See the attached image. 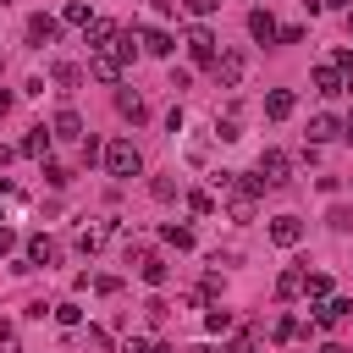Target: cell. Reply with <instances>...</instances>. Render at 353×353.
<instances>
[{"mask_svg":"<svg viewBox=\"0 0 353 353\" xmlns=\"http://www.w3.org/2000/svg\"><path fill=\"white\" fill-rule=\"evenodd\" d=\"M342 138H353V116H347V121H342Z\"/></svg>","mask_w":353,"mask_h":353,"instance_id":"cell-48","label":"cell"},{"mask_svg":"<svg viewBox=\"0 0 353 353\" xmlns=\"http://www.w3.org/2000/svg\"><path fill=\"white\" fill-rule=\"evenodd\" d=\"M88 347H94V353H110V336H105L99 325H88Z\"/></svg>","mask_w":353,"mask_h":353,"instance_id":"cell-36","label":"cell"},{"mask_svg":"<svg viewBox=\"0 0 353 353\" xmlns=\"http://www.w3.org/2000/svg\"><path fill=\"white\" fill-rule=\"evenodd\" d=\"M149 353H176V347L171 342H149Z\"/></svg>","mask_w":353,"mask_h":353,"instance_id":"cell-44","label":"cell"},{"mask_svg":"<svg viewBox=\"0 0 353 353\" xmlns=\"http://www.w3.org/2000/svg\"><path fill=\"white\" fill-rule=\"evenodd\" d=\"M99 160H105V171H110V176H121V182L143 171V154H138V143H132V138H110Z\"/></svg>","mask_w":353,"mask_h":353,"instance_id":"cell-3","label":"cell"},{"mask_svg":"<svg viewBox=\"0 0 353 353\" xmlns=\"http://www.w3.org/2000/svg\"><path fill=\"white\" fill-rule=\"evenodd\" d=\"M204 325H210V331H232V314H226V309H210Z\"/></svg>","mask_w":353,"mask_h":353,"instance_id":"cell-34","label":"cell"},{"mask_svg":"<svg viewBox=\"0 0 353 353\" xmlns=\"http://www.w3.org/2000/svg\"><path fill=\"white\" fill-rule=\"evenodd\" d=\"M138 276H143L149 287H165V276H171V265H165L160 254H143V259H138Z\"/></svg>","mask_w":353,"mask_h":353,"instance_id":"cell-19","label":"cell"},{"mask_svg":"<svg viewBox=\"0 0 353 353\" xmlns=\"http://www.w3.org/2000/svg\"><path fill=\"white\" fill-rule=\"evenodd\" d=\"M298 292H303V270H298V265H287V270L276 276V298H298Z\"/></svg>","mask_w":353,"mask_h":353,"instance_id":"cell-21","label":"cell"},{"mask_svg":"<svg viewBox=\"0 0 353 353\" xmlns=\"http://www.w3.org/2000/svg\"><path fill=\"white\" fill-rule=\"evenodd\" d=\"M0 353H22V347H17V342H11V336H0Z\"/></svg>","mask_w":353,"mask_h":353,"instance_id":"cell-43","label":"cell"},{"mask_svg":"<svg viewBox=\"0 0 353 353\" xmlns=\"http://www.w3.org/2000/svg\"><path fill=\"white\" fill-rule=\"evenodd\" d=\"M287 182H292V160H287L281 149H265L259 165H254V188H259V193H265V188L276 193V188H287Z\"/></svg>","mask_w":353,"mask_h":353,"instance_id":"cell-4","label":"cell"},{"mask_svg":"<svg viewBox=\"0 0 353 353\" xmlns=\"http://www.w3.org/2000/svg\"><path fill=\"white\" fill-rule=\"evenodd\" d=\"M320 353H347V347H336V342H325V347H320Z\"/></svg>","mask_w":353,"mask_h":353,"instance_id":"cell-47","label":"cell"},{"mask_svg":"<svg viewBox=\"0 0 353 353\" xmlns=\"http://www.w3.org/2000/svg\"><path fill=\"white\" fill-rule=\"evenodd\" d=\"M121 353H149V342H143V336H132V342H121Z\"/></svg>","mask_w":353,"mask_h":353,"instance_id":"cell-39","label":"cell"},{"mask_svg":"<svg viewBox=\"0 0 353 353\" xmlns=\"http://www.w3.org/2000/svg\"><path fill=\"white\" fill-rule=\"evenodd\" d=\"M11 160H17V149H6V143H0V165H11Z\"/></svg>","mask_w":353,"mask_h":353,"instance_id":"cell-42","label":"cell"},{"mask_svg":"<svg viewBox=\"0 0 353 353\" xmlns=\"http://www.w3.org/2000/svg\"><path fill=\"white\" fill-rule=\"evenodd\" d=\"M50 132H55V138H66V143H77V138H83V116H77V110L66 105V110H55V121H50Z\"/></svg>","mask_w":353,"mask_h":353,"instance_id":"cell-14","label":"cell"},{"mask_svg":"<svg viewBox=\"0 0 353 353\" xmlns=\"http://www.w3.org/2000/svg\"><path fill=\"white\" fill-rule=\"evenodd\" d=\"M243 72H248L243 50H215V61H210V77H215L221 88H237V83H243Z\"/></svg>","mask_w":353,"mask_h":353,"instance_id":"cell-5","label":"cell"},{"mask_svg":"<svg viewBox=\"0 0 353 353\" xmlns=\"http://www.w3.org/2000/svg\"><path fill=\"white\" fill-rule=\"evenodd\" d=\"M232 353H259V342H254V336H243V342H237Z\"/></svg>","mask_w":353,"mask_h":353,"instance_id":"cell-40","label":"cell"},{"mask_svg":"<svg viewBox=\"0 0 353 353\" xmlns=\"http://www.w3.org/2000/svg\"><path fill=\"white\" fill-rule=\"evenodd\" d=\"M77 83H83V66L61 61V66H55V88H77Z\"/></svg>","mask_w":353,"mask_h":353,"instance_id":"cell-25","label":"cell"},{"mask_svg":"<svg viewBox=\"0 0 353 353\" xmlns=\"http://www.w3.org/2000/svg\"><path fill=\"white\" fill-rule=\"evenodd\" d=\"M320 6H331V11H353V0H320Z\"/></svg>","mask_w":353,"mask_h":353,"instance_id":"cell-41","label":"cell"},{"mask_svg":"<svg viewBox=\"0 0 353 353\" xmlns=\"http://www.w3.org/2000/svg\"><path fill=\"white\" fill-rule=\"evenodd\" d=\"M347 33H353V11H347Z\"/></svg>","mask_w":353,"mask_h":353,"instance_id":"cell-49","label":"cell"},{"mask_svg":"<svg viewBox=\"0 0 353 353\" xmlns=\"http://www.w3.org/2000/svg\"><path fill=\"white\" fill-rule=\"evenodd\" d=\"M188 210H193V215H215V193L193 188V193H188Z\"/></svg>","mask_w":353,"mask_h":353,"instance_id":"cell-26","label":"cell"},{"mask_svg":"<svg viewBox=\"0 0 353 353\" xmlns=\"http://www.w3.org/2000/svg\"><path fill=\"white\" fill-rule=\"evenodd\" d=\"M309 83H314V94H325V99H331V94H342V72H336L331 61H325V66H314V72H309Z\"/></svg>","mask_w":353,"mask_h":353,"instance_id":"cell-17","label":"cell"},{"mask_svg":"<svg viewBox=\"0 0 353 353\" xmlns=\"http://www.w3.org/2000/svg\"><path fill=\"white\" fill-rule=\"evenodd\" d=\"M50 143H55V132H50V127H28V138L17 143V154H28V160H44V154H50Z\"/></svg>","mask_w":353,"mask_h":353,"instance_id":"cell-12","label":"cell"},{"mask_svg":"<svg viewBox=\"0 0 353 353\" xmlns=\"http://www.w3.org/2000/svg\"><path fill=\"white\" fill-rule=\"evenodd\" d=\"M248 33H254L259 44H276V33H281V28H276V17H270L265 6H254V11H248Z\"/></svg>","mask_w":353,"mask_h":353,"instance_id":"cell-13","label":"cell"},{"mask_svg":"<svg viewBox=\"0 0 353 353\" xmlns=\"http://www.w3.org/2000/svg\"><path fill=\"white\" fill-rule=\"evenodd\" d=\"M270 243H276V248H298V243H303V221H298V215H276V221H270Z\"/></svg>","mask_w":353,"mask_h":353,"instance_id":"cell-8","label":"cell"},{"mask_svg":"<svg viewBox=\"0 0 353 353\" xmlns=\"http://www.w3.org/2000/svg\"><path fill=\"white\" fill-rule=\"evenodd\" d=\"M182 6H188V17H210L221 0H182Z\"/></svg>","mask_w":353,"mask_h":353,"instance_id":"cell-37","label":"cell"},{"mask_svg":"<svg viewBox=\"0 0 353 353\" xmlns=\"http://www.w3.org/2000/svg\"><path fill=\"white\" fill-rule=\"evenodd\" d=\"M292 336H298V320L281 314V320H276V342H292Z\"/></svg>","mask_w":353,"mask_h":353,"instance_id":"cell-35","label":"cell"},{"mask_svg":"<svg viewBox=\"0 0 353 353\" xmlns=\"http://www.w3.org/2000/svg\"><path fill=\"white\" fill-rule=\"evenodd\" d=\"M110 232H116L110 221H88V226L77 232V254H99V248L110 243Z\"/></svg>","mask_w":353,"mask_h":353,"instance_id":"cell-9","label":"cell"},{"mask_svg":"<svg viewBox=\"0 0 353 353\" xmlns=\"http://www.w3.org/2000/svg\"><path fill=\"white\" fill-rule=\"evenodd\" d=\"M116 110H121L127 121H143V116H149V105H143V94H132V88H121V94H116Z\"/></svg>","mask_w":353,"mask_h":353,"instance_id":"cell-20","label":"cell"},{"mask_svg":"<svg viewBox=\"0 0 353 353\" xmlns=\"http://www.w3.org/2000/svg\"><path fill=\"white\" fill-rule=\"evenodd\" d=\"M50 314H55V320H61L66 331H77V325H83V309H77L72 298H66V303H50Z\"/></svg>","mask_w":353,"mask_h":353,"instance_id":"cell-24","label":"cell"},{"mask_svg":"<svg viewBox=\"0 0 353 353\" xmlns=\"http://www.w3.org/2000/svg\"><path fill=\"white\" fill-rule=\"evenodd\" d=\"M77 149H83V165H94V160H99V154H105V149H99V138H88V132H83V138H77Z\"/></svg>","mask_w":353,"mask_h":353,"instance_id":"cell-31","label":"cell"},{"mask_svg":"<svg viewBox=\"0 0 353 353\" xmlns=\"http://www.w3.org/2000/svg\"><path fill=\"white\" fill-rule=\"evenodd\" d=\"M331 232H353V204H331Z\"/></svg>","mask_w":353,"mask_h":353,"instance_id":"cell-27","label":"cell"},{"mask_svg":"<svg viewBox=\"0 0 353 353\" xmlns=\"http://www.w3.org/2000/svg\"><path fill=\"white\" fill-rule=\"evenodd\" d=\"M182 44H188V61H193V66H210V61H215V44H221V39H215V33L204 28V22H193V28L182 33Z\"/></svg>","mask_w":353,"mask_h":353,"instance_id":"cell-6","label":"cell"},{"mask_svg":"<svg viewBox=\"0 0 353 353\" xmlns=\"http://www.w3.org/2000/svg\"><path fill=\"white\" fill-rule=\"evenodd\" d=\"M132 55H138V28H110L99 44H88V72L99 83H116Z\"/></svg>","mask_w":353,"mask_h":353,"instance_id":"cell-1","label":"cell"},{"mask_svg":"<svg viewBox=\"0 0 353 353\" xmlns=\"http://www.w3.org/2000/svg\"><path fill=\"white\" fill-rule=\"evenodd\" d=\"M61 259V248H55V237H44V232H33L28 237V265H55Z\"/></svg>","mask_w":353,"mask_h":353,"instance_id":"cell-16","label":"cell"},{"mask_svg":"<svg viewBox=\"0 0 353 353\" xmlns=\"http://www.w3.org/2000/svg\"><path fill=\"white\" fill-rule=\"evenodd\" d=\"M292 105H298V99H292V88H270V94H265V116H270V121H287V116H292Z\"/></svg>","mask_w":353,"mask_h":353,"instance_id":"cell-18","label":"cell"},{"mask_svg":"<svg viewBox=\"0 0 353 353\" xmlns=\"http://www.w3.org/2000/svg\"><path fill=\"white\" fill-rule=\"evenodd\" d=\"M331 138H342V121H336L331 110H320V116H309V143H331Z\"/></svg>","mask_w":353,"mask_h":353,"instance_id":"cell-15","label":"cell"},{"mask_svg":"<svg viewBox=\"0 0 353 353\" xmlns=\"http://www.w3.org/2000/svg\"><path fill=\"white\" fill-rule=\"evenodd\" d=\"M342 94H353V72H342Z\"/></svg>","mask_w":353,"mask_h":353,"instance_id":"cell-46","label":"cell"},{"mask_svg":"<svg viewBox=\"0 0 353 353\" xmlns=\"http://www.w3.org/2000/svg\"><path fill=\"white\" fill-rule=\"evenodd\" d=\"M138 50H149V55H160V61H165V55L176 50V39H171L165 28H138Z\"/></svg>","mask_w":353,"mask_h":353,"instance_id":"cell-11","label":"cell"},{"mask_svg":"<svg viewBox=\"0 0 353 353\" xmlns=\"http://www.w3.org/2000/svg\"><path fill=\"white\" fill-rule=\"evenodd\" d=\"M215 138H221V143H237V138H243L237 116H221V121H215Z\"/></svg>","mask_w":353,"mask_h":353,"instance_id":"cell-28","label":"cell"},{"mask_svg":"<svg viewBox=\"0 0 353 353\" xmlns=\"http://www.w3.org/2000/svg\"><path fill=\"white\" fill-rule=\"evenodd\" d=\"M6 110H11V94H6V88H0V116H6Z\"/></svg>","mask_w":353,"mask_h":353,"instance_id":"cell-45","label":"cell"},{"mask_svg":"<svg viewBox=\"0 0 353 353\" xmlns=\"http://www.w3.org/2000/svg\"><path fill=\"white\" fill-rule=\"evenodd\" d=\"M11 248H17V232H11V226H0V254H11Z\"/></svg>","mask_w":353,"mask_h":353,"instance_id":"cell-38","label":"cell"},{"mask_svg":"<svg viewBox=\"0 0 353 353\" xmlns=\"http://www.w3.org/2000/svg\"><path fill=\"white\" fill-rule=\"evenodd\" d=\"M61 22H66V28H88V22H94V11H88L83 0H66V11H61Z\"/></svg>","mask_w":353,"mask_h":353,"instance_id":"cell-23","label":"cell"},{"mask_svg":"<svg viewBox=\"0 0 353 353\" xmlns=\"http://www.w3.org/2000/svg\"><path fill=\"white\" fill-rule=\"evenodd\" d=\"M303 292H309L314 303H320V298H331V276H325V270H303Z\"/></svg>","mask_w":353,"mask_h":353,"instance_id":"cell-22","label":"cell"},{"mask_svg":"<svg viewBox=\"0 0 353 353\" xmlns=\"http://www.w3.org/2000/svg\"><path fill=\"white\" fill-rule=\"evenodd\" d=\"M221 193H226V221L248 226V221L259 215V188H254V176H232Z\"/></svg>","mask_w":353,"mask_h":353,"instance_id":"cell-2","label":"cell"},{"mask_svg":"<svg viewBox=\"0 0 353 353\" xmlns=\"http://www.w3.org/2000/svg\"><path fill=\"white\" fill-rule=\"evenodd\" d=\"M353 314V298H320L314 303V325H342Z\"/></svg>","mask_w":353,"mask_h":353,"instance_id":"cell-10","label":"cell"},{"mask_svg":"<svg viewBox=\"0 0 353 353\" xmlns=\"http://www.w3.org/2000/svg\"><path fill=\"white\" fill-rule=\"evenodd\" d=\"M165 314H171L165 298H149V303H143V320H149V325H165Z\"/></svg>","mask_w":353,"mask_h":353,"instance_id":"cell-29","label":"cell"},{"mask_svg":"<svg viewBox=\"0 0 353 353\" xmlns=\"http://www.w3.org/2000/svg\"><path fill=\"white\" fill-rule=\"evenodd\" d=\"M149 193L165 204V199H176V182H171V176H154V182H149Z\"/></svg>","mask_w":353,"mask_h":353,"instance_id":"cell-32","label":"cell"},{"mask_svg":"<svg viewBox=\"0 0 353 353\" xmlns=\"http://www.w3.org/2000/svg\"><path fill=\"white\" fill-rule=\"evenodd\" d=\"M55 39H61V17L33 11V17H28V44H33V50H44V44H55Z\"/></svg>","mask_w":353,"mask_h":353,"instance_id":"cell-7","label":"cell"},{"mask_svg":"<svg viewBox=\"0 0 353 353\" xmlns=\"http://www.w3.org/2000/svg\"><path fill=\"white\" fill-rule=\"evenodd\" d=\"M165 243L171 248H193V226H165Z\"/></svg>","mask_w":353,"mask_h":353,"instance_id":"cell-30","label":"cell"},{"mask_svg":"<svg viewBox=\"0 0 353 353\" xmlns=\"http://www.w3.org/2000/svg\"><path fill=\"white\" fill-rule=\"evenodd\" d=\"M44 182H50V188H66L72 171H66V165H44Z\"/></svg>","mask_w":353,"mask_h":353,"instance_id":"cell-33","label":"cell"}]
</instances>
